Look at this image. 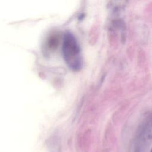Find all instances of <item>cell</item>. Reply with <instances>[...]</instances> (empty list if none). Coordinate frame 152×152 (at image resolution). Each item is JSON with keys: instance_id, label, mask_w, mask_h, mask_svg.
Segmentation results:
<instances>
[{"instance_id": "obj_2", "label": "cell", "mask_w": 152, "mask_h": 152, "mask_svg": "<svg viewBox=\"0 0 152 152\" xmlns=\"http://www.w3.org/2000/svg\"><path fill=\"white\" fill-rule=\"evenodd\" d=\"M148 136L150 138L152 139V125L151 126V128H150L149 131H148Z\"/></svg>"}, {"instance_id": "obj_3", "label": "cell", "mask_w": 152, "mask_h": 152, "mask_svg": "<svg viewBox=\"0 0 152 152\" xmlns=\"http://www.w3.org/2000/svg\"><path fill=\"white\" fill-rule=\"evenodd\" d=\"M150 152H152V149L151 150V151H150Z\"/></svg>"}, {"instance_id": "obj_1", "label": "cell", "mask_w": 152, "mask_h": 152, "mask_svg": "<svg viewBox=\"0 0 152 152\" xmlns=\"http://www.w3.org/2000/svg\"><path fill=\"white\" fill-rule=\"evenodd\" d=\"M64 60L72 70H80L83 66V58L81 49L77 39L71 33L65 34L62 46Z\"/></svg>"}]
</instances>
